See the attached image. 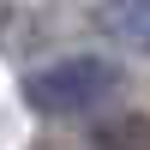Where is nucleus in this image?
I'll list each match as a JSON object with an SVG mask.
<instances>
[{"instance_id":"nucleus-3","label":"nucleus","mask_w":150,"mask_h":150,"mask_svg":"<svg viewBox=\"0 0 150 150\" xmlns=\"http://www.w3.org/2000/svg\"><path fill=\"white\" fill-rule=\"evenodd\" d=\"M96 150H150V120L144 114H114L96 126Z\"/></svg>"},{"instance_id":"nucleus-1","label":"nucleus","mask_w":150,"mask_h":150,"mask_svg":"<svg viewBox=\"0 0 150 150\" xmlns=\"http://www.w3.org/2000/svg\"><path fill=\"white\" fill-rule=\"evenodd\" d=\"M120 90V66L96 54H72V60H54V66H36L24 78V102L48 120H78L90 108H102L108 96Z\"/></svg>"},{"instance_id":"nucleus-2","label":"nucleus","mask_w":150,"mask_h":150,"mask_svg":"<svg viewBox=\"0 0 150 150\" xmlns=\"http://www.w3.org/2000/svg\"><path fill=\"white\" fill-rule=\"evenodd\" d=\"M96 30L114 36L132 54H150V0H102L96 6Z\"/></svg>"}]
</instances>
